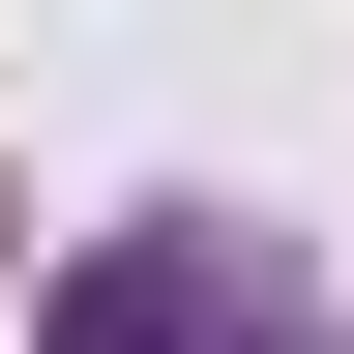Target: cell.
Returning <instances> with one entry per match:
<instances>
[{"label":"cell","instance_id":"cell-1","mask_svg":"<svg viewBox=\"0 0 354 354\" xmlns=\"http://www.w3.org/2000/svg\"><path fill=\"white\" fill-rule=\"evenodd\" d=\"M30 354H354V295L295 266V207H118V236H59Z\"/></svg>","mask_w":354,"mask_h":354}]
</instances>
